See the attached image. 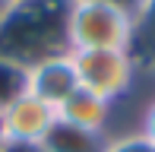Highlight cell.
Wrapping results in <instances>:
<instances>
[{
  "instance_id": "1",
  "label": "cell",
  "mask_w": 155,
  "mask_h": 152,
  "mask_svg": "<svg viewBox=\"0 0 155 152\" xmlns=\"http://www.w3.org/2000/svg\"><path fill=\"white\" fill-rule=\"evenodd\" d=\"M67 13L70 0H19L0 22V57L35 64L67 54Z\"/></svg>"
},
{
  "instance_id": "2",
  "label": "cell",
  "mask_w": 155,
  "mask_h": 152,
  "mask_svg": "<svg viewBox=\"0 0 155 152\" xmlns=\"http://www.w3.org/2000/svg\"><path fill=\"white\" fill-rule=\"evenodd\" d=\"M139 19L111 0H70V51H133Z\"/></svg>"
},
{
  "instance_id": "3",
  "label": "cell",
  "mask_w": 155,
  "mask_h": 152,
  "mask_svg": "<svg viewBox=\"0 0 155 152\" xmlns=\"http://www.w3.org/2000/svg\"><path fill=\"white\" fill-rule=\"evenodd\" d=\"M79 89L101 95L108 101L124 98L136 79L133 51H70Z\"/></svg>"
},
{
  "instance_id": "4",
  "label": "cell",
  "mask_w": 155,
  "mask_h": 152,
  "mask_svg": "<svg viewBox=\"0 0 155 152\" xmlns=\"http://www.w3.org/2000/svg\"><path fill=\"white\" fill-rule=\"evenodd\" d=\"M54 121H57V111L48 101L25 92L0 114V136L13 143H41L54 127Z\"/></svg>"
},
{
  "instance_id": "5",
  "label": "cell",
  "mask_w": 155,
  "mask_h": 152,
  "mask_svg": "<svg viewBox=\"0 0 155 152\" xmlns=\"http://www.w3.org/2000/svg\"><path fill=\"white\" fill-rule=\"evenodd\" d=\"M76 89H79V82H76V70H73L70 51L29 64V92L35 98L48 101L54 111H57Z\"/></svg>"
},
{
  "instance_id": "6",
  "label": "cell",
  "mask_w": 155,
  "mask_h": 152,
  "mask_svg": "<svg viewBox=\"0 0 155 152\" xmlns=\"http://www.w3.org/2000/svg\"><path fill=\"white\" fill-rule=\"evenodd\" d=\"M57 117L73 124V127L92 130V133H108V124L114 117V101L101 98V95L89 92V89H76L57 108Z\"/></svg>"
},
{
  "instance_id": "7",
  "label": "cell",
  "mask_w": 155,
  "mask_h": 152,
  "mask_svg": "<svg viewBox=\"0 0 155 152\" xmlns=\"http://www.w3.org/2000/svg\"><path fill=\"white\" fill-rule=\"evenodd\" d=\"M108 143H111L108 133H92V130L73 127L57 117L48 136L41 140V146L45 152H108Z\"/></svg>"
},
{
  "instance_id": "8",
  "label": "cell",
  "mask_w": 155,
  "mask_h": 152,
  "mask_svg": "<svg viewBox=\"0 0 155 152\" xmlns=\"http://www.w3.org/2000/svg\"><path fill=\"white\" fill-rule=\"evenodd\" d=\"M25 92H29V67L19 60L0 57V114Z\"/></svg>"
},
{
  "instance_id": "9",
  "label": "cell",
  "mask_w": 155,
  "mask_h": 152,
  "mask_svg": "<svg viewBox=\"0 0 155 152\" xmlns=\"http://www.w3.org/2000/svg\"><path fill=\"white\" fill-rule=\"evenodd\" d=\"M108 152H155V149L146 143L143 133H130V136H120V140H111Z\"/></svg>"
},
{
  "instance_id": "10",
  "label": "cell",
  "mask_w": 155,
  "mask_h": 152,
  "mask_svg": "<svg viewBox=\"0 0 155 152\" xmlns=\"http://www.w3.org/2000/svg\"><path fill=\"white\" fill-rule=\"evenodd\" d=\"M139 38H149L152 48H155V0H149V6H146L143 19H139V32H136V41Z\"/></svg>"
},
{
  "instance_id": "11",
  "label": "cell",
  "mask_w": 155,
  "mask_h": 152,
  "mask_svg": "<svg viewBox=\"0 0 155 152\" xmlns=\"http://www.w3.org/2000/svg\"><path fill=\"white\" fill-rule=\"evenodd\" d=\"M139 133H143L146 143L155 149V98L146 105V111H143V127H139Z\"/></svg>"
},
{
  "instance_id": "12",
  "label": "cell",
  "mask_w": 155,
  "mask_h": 152,
  "mask_svg": "<svg viewBox=\"0 0 155 152\" xmlns=\"http://www.w3.org/2000/svg\"><path fill=\"white\" fill-rule=\"evenodd\" d=\"M0 152H45L41 143H13V140H3L0 143Z\"/></svg>"
},
{
  "instance_id": "13",
  "label": "cell",
  "mask_w": 155,
  "mask_h": 152,
  "mask_svg": "<svg viewBox=\"0 0 155 152\" xmlns=\"http://www.w3.org/2000/svg\"><path fill=\"white\" fill-rule=\"evenodd\" d=\"M111 3L124 6V10H130L136 19H143V13H146V6H149V0H111Z\"/></svg>"
},
{
  "instance_id": "14",
  "label": "cell",
  "mask_w": 155,
  "mask_h": 152,
  "mask_svg": "<svg viewBox=\"0 0 155 152\" xmlns=\"http://www.w3.org/2000/svg\"><path fill=\"white\" fill-rule=\"evenodd\" d=\"M10 6H13V3H6V0H0V22L6 19V13H10Z\"/></svg>"
},
{
  "instance_id": "15",
  "label": "cell",
  "mask_w": 155,
  "mask_h": 152,
  "mask_svg": "<svg viewBox=\"0 0 155 152\" xmlns=\"http://www.w3.org/2000/svg\"><path fill=\"white\" fill-rule=\"evenodd\" d=\"M6 3H19V0H6Z\"/></svg>"
},
{
  "instance_id": "16",
  "label": "cell",
  "mask_w": 155,
  "mask_h": 152,
  "mask_svg": "<svg viewBox=\"0 0 155 152\" xmlns=\"http://www.w3.org/2000/svg\"><path fill=\"white\" fill-rule=\"evenodd\" d=\"M0 143H3V136H0Z\"/></svg>"
}]
</instances>
